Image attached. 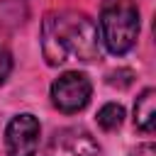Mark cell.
I'll use <instances>...</instances> for the list:
<instances>
[{
    "instance_id": "cell-10",
    "label": "cell",
    "mask_w": 156,
    "mask_h": 156,
    "mask_svg": "<svg viewBox=\"0 0 156 156\" xmlns=\"http://www.w3.org/2000/svg\"><path fill=\"white\" fill-rule=\"evenodd\" d=\"M132 156H156V149H154V144H139L132 151Z\"/></svg>"
},
{
    "instance_id": "cell-9",
    "label": "cell",
    "mask_w": 156,
    "mask_h": 156,
    "mask_svg": "<svg viewBox=\"0 0 156 156\" xmlns=\"http://www.w3.org/2000/svg\"><path fill=\"white\" fill-rule=\"evenodd\" d=\"M10 71H12V56H10V51L5 46H0V85L7 80Z\"/></svg>"
},
{
    "instance_id": "cell-5",
    "label": "cell",
    "mask_w": 156,
    "mask_h": 156,
    "mask_svg": "<svg viewBox=\"0 0 156 156\" xmlns=\"http://www.w3.org/2000/svg\"><path fill=\"white\" fill-rule=\"evenodd\" d=\"M39 119L29 112L17 115L7 122L5 129V149L7 156H37L39 149Z\"/></svg>"
},
{
    "instance_id": "cell-1",
    "label": "cell",
    "mask_w": 156,
    "mask_h": 156,
    "mask_svg": "<svg viewBox=\"0 0 156 156\" xmlns=\"http://www.w3.org/2000/svg\"><path fill=\"white\" fill-rule=\"evenodd\" d=\"M41 54L49 66L98 58V27L78 10H54L41 22Z\"/></svg>"
},
{
    "instance_id": "cell-7",
    "label": "cell",
    "mask_w": 156,
    "mask_h": 156,
    "mask_svg": "<svg viewBox=\"0 0 156 156\" xmlns=\"http://www.w3.org/2000/svg\"><path fill=\"white\" fill-rule=\"evenodd\" d=\"M122 122H124V107H122V105L107 102V105H102V107L98 110V124H100L102 129L112 132V129H117Z\"/></svg>"
},
{
    "instance_id": "cell-6",
    "label": "cell",
    "mask_w": 156,
    "mask_h": 156,
    "mask_svg": "<svg viewBox=\"0 0 156 156\" xmlns=\"http://www.w3.org/2000/svg\"><path fill=\"white\" fill-rule=\"evenodd\" d=\"M134 124L136 129L141 132H154V124H156V90L154 88H146L139 98H136V105H134Z\"/></svg>"
},
{
    "instance_id": "cell-8",
    "label": "cell",
    "mask_w": 156,
    "mask_h": 156,
    "mask_svg": "<svg viewBox=\"0 0 156 156\" xmlns=\"http://www.w3.org/2000/svg\"><path fill=\"white\" fill-rule=\"evenodd\" d=\"M132 71L129 68H122V71H115V73H110L107 76V83L110 85H117V88H127L129 83H132Z\"/></svg>"
},
{
    "instance_id": "cell-2",
    "label": "cell",
    "mask_w": 156,
    "mask_h": 156,
    "mask_svg": "<svg viewBox=\"0 0 156 156\" xmlns=\"http://www.w3.org/2000/svg\"><path fill=\"white\" fill-rule=\"evenodd\" d=\"M139 37V7L134 0H102L100 39L115 56L127 54Z\"/></svg>"
},
{
    "instance_id": "cell-4",
    "label": "cell",
    "mask_w": 156,
    "mask_h": 156,
    "mask_svg": "<svg viewBox=\"0 0 156 156\" xmlns=\"http://www.w3.org/2000/svg\"><path fill=\"white\" fill-rule=\"evenodd\" d=\"M98 151L100 146L88 129L63 127L49 136L41 156H98Z\"/></svg>"
},
{
    "instance_id": "cell-3",
    "label": "cell",
    "mask_w": 156,
    "mask_h": 156,
    "mask_svg": "<svg viewBox=\"0 0 156 156\" xmlns=\"http://www.w3.org/2000/svg\"><path fill=\"white\" fill-rule=\"evenodd\" d=\"M90 93H93V85L88 76L78 71H66L51 83V102L66 115L80 112L90 102Z\"/></svg>"
}]
</instances>
